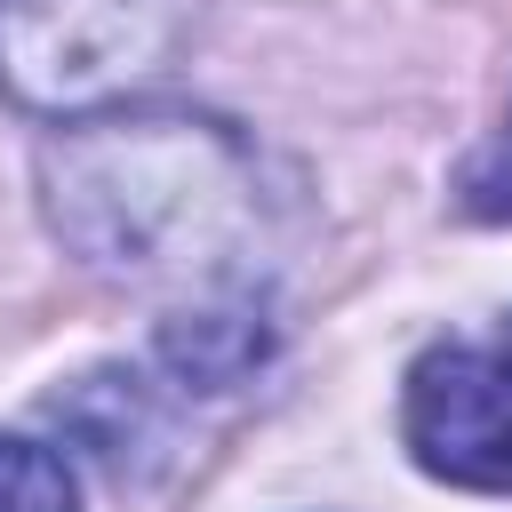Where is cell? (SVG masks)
Wrapping results in <instances>:
<instances>
[{
    "instance_id": "cell-1",
    "label": "cell",
    "mask_w": 512,
    "mask_h": 512,
    "mask_svg": "<svg viewBox=\"0 0 512 512\" xmlns=\"http://www.w3.org/2000/svg\"><path fill=\"white\" fill-rule=\"evenodd\" d=\"M48 216L56 232L128 280H168V272H208L232 256L248 224V152L216 120H72L40 152Z\"/></svg>"
},
{
    "instance_id": "cell-2",
    "label": "cell",
    "mask_w": 512,
    "mask_h": 512,
    "mask_svg": "<svg viewBox=\"0 0 512 512\" xmlns=\"http://www.w3.org/2000/svg\"><path fill=\"white\" fill-rule=\"evenodd\" d=\"M192 0H0V88L40 112H88L168 72Z\"/></svg>"
},
{
    "instance_id": "cell-3",
    "label": "cell",
    "mask_w": 512,
    "mask_h": 512,
    "mask_svg": "<svg viewBox=\"0 0 512 512\" xmlns=\"http://www.w3.org/2000/svg\"><path fill=\"white\" fill-rule=\"evenodd\" d=\"M400 432H408V456L432 480L512 496V360L480 352V344L424 352L408 368Z\"/></svg>"
},
{
    "instance_id": "cell-4",
    "label": "cell",
    "mask_w": 512,
    "mask_h": 512,
    "mask_svg": "<svg viewBox=\"0 0 512 512\" xmlns=\"http://www.w3.org/2000/svg\"><path fill=\"white\" fill-rule=\"evenodd\" d=\"M264 312L248 304V296H208L200 312H176L168 328H160V352H168V368L184 376V384H200V392H224V384H240L256 360H264Z\"/></svg>"
},
{
    "instance_id": "cell-5",
    "label": "cell",
    "mask_w": 512,
    "mask_h": 512,
    "mask_svg": "<svg viewBox=\"0 0 512 512\" xmlns=\"http://www.w3.org/2000/svg\"><path fill=\"white\" fill-rule=\"evenodd\" d=\"M0 512H80L72 464L56 448H40V440L0 432Z\"/></svg>"
},
{
    "instance_id": "cell-6",
    "label": "cell",
    "mask_w": 512,
    "mask_h": 512,
    "mask_svg": "<svg viewBox=\"0 0 512 512\" xmlns=\"http://www.w3.org/2000/svg\"><path fill=\"white\" fill-rule=\"evenodd\" d=\"M464 192H472V208H480V216H512V136H504V152H496V160H480V168H472V184H464Z\"/></svg>"
}]
</instances>
